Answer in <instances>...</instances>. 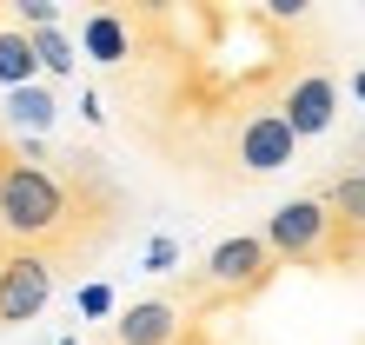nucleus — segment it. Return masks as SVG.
Wrapping results in <instances>:
<instances>
[{"instance_id":"nucleus-1","label":"nucleus","mask_w":365,"mask_h":345,"mask_svg":"<svg viewBox=\"0 0 365 345\" xmlns=\"http://www.w3.org/2000/svg\"><path fill=\"white\" fill-rule=\"evenodd\" d=\"M120 226V186L100 153H53L47 140H0V252H93Z\"/></svg>"},{"instance_id":"nucleus-2","label":"nucleus","mask_w":365,"mask_h":345,"mask_svg":"<svg viewBox=\"0 0 365 345\" xmlns=\"http://www.w3.org/2000/svg\"><path fill=\"white\" fill-rule=\"evenodd\" d=\"M292 160H299V140L286 133V120H279L272 106H252V113L220 140V166H226V180H232V186H246V180H272V172H286Z\"/></svg>"},{"instance_id":"nucleus-3","label":"nucleus","mask_w":365,"mask_h":345,"mask_svg":"<svg viewBox=\"0 0 365 345\" xmlns=\"http://www.w3.org/2000/svg\"><path fill=\"white\" fill-rule=\"evenodd\" d=\"M259 246L279 259V266H326V252H332V212L319 206L312 192H299V200L266 212Z\"/></svg>"},{"instance_id":"nucleus-4","label":"nucleus","mask_w":365,"mask_h":345,"mask_svg":"<svg viewBox=\"0 0 365 345\" xmlns=\"http://www.w3.org/2000/svg\"><path fill=\"white\" fill-rule=\"evenodd\" d=\"M272 272H279V259L259 246V232H232V240H220L206 252L200 286L220 292V306H246V299H259L272 286Z\"/></svg>"},{"instance_id":"nucleus-5","label":"nucleus","mask_w":365,"mask_h":345,"mask_svg":"<svg viewBox=\"0 0 365 345\" xmlns=\"http://www.w3.org/2000/svg\"><path fill=\"white\" fill-rule=\"evenodd\" d=\"M272 113L286 120L292 140H319V133L339 120V80H332L326 67H306L299 80H286V93H279Z\"/></svg>"},{"instance_id":"nucleus-6","label":"nucleus","mask_w":365,"mask_h":345,"mask_svg":"<svg viewBox=\"0 0 365 345\" xmlns=\"http://www.w3.org/2000/svg\"><path fill=\"white\" fill-rule=\"evenodd\" d=\"M80 53L106 73H126L140 53V34H133V7H87L80 14Z\"/></svg>"},{"instance_id":"nucleus-7","label":"nucleus","mask_w":365,"mask_h":345,"mask_svg":"<svg viewBox=\"0 0 365 345\" xmlns=\"http://www.w3.org/2000/svg\"><path fill=\"white\" fill-rule=\"evenodd\" d=\"M47 299H53V266H47V259L14 252L7 266H0V332L40 319V312H47Z\"/></svg>"},{"instance_id":"nucleus-8","label":"nucleus","mask_w":365,"mask_h":345,"mask_svg":"<svg viewBox=\"0 0 365 345\" xmlns=\"http://www.w3.org/2000/svg\"><path fill=\"white\" fill-rule=\"evenodd\" d=\"M186 339V312L173 299H140L113 319V345H180Z\"/></svg>"},{"instance_id":"nucleus-9","label":"nucleus","mask_w":365,"mask_h":345,"mask_svg":"<svg viewBox=\"0 0 365 345\" xmlns=\"http://www.w3.org/2000/svg\"><path fill=\"white\" fill-rule=\"evenodd\" d=\"M34 73H40V60H34V47H27V34L7 27V7H0V86L20 93V86H34Z\"/></svg>"},{"instance_id":"nucleus-10","label":"nucleus","mask_w":365,"mask_h":345,"mask_svg":"<svg viewBox=\"0 0 365 345\" xmlns=\"http://www.w3.org/2000/svg\"><path fill=\"white\" fill-rule=\"evenodd\" d=\"M7 120L20 126V140H40L60 120V100L47 93V86H20V93H7Z\"/></svg>"},{"instance_id":"nucleus-11","label":"nucleus","mask_w":365,"mask_h":345,"mask_svg":"<svg viewBox=\"0 0 365 345\" xmlns=\"http://www.w3.org/2000/svg\"><path fill=\"white\" fill-rule=\"evenodd\" d=\"M27 47H34V60H40V73H60V80H67V73L80 67L67 27H40V34H27Z\"/></svg>"},{"instance_id":"nucleus-12","label":"nucleus","mask_w":365,"mask_h":345,"mask_svg":"<svg viewBox=\"0 0 365 345\" xmlns=\"http://www.w3.org/2000/svg\"><path fill=\"white\" fill-rule=\"evenodd\" d=\"M173 259H180L173 240H153V246H146V272H173Z\"/></svg>"},{"instance_id":"nucleus-13","label":"nucleus","mask_w":365,"mask_h":345,"mask_svg":"<svg viewBox=\"0 0 365 345\" xmlns=\"http://www.w3.org/2000/svg\"><path fill=\"white\" fill-rule=\"evenodd\" d=\"M80 312H113V286H87V292H80Z\"/></svg>"},{"instance_id":"nucleus-14","label":"nucleus","mask_w":365,"mask_h":345,"mask_svg":"<svg viewBox=\"0 0 365 345\" xmlns=\"http://www.w3.org/2000/svg\"><path fill=\"white\" fill-rule=\"evenodd\" d=\"M352 93H359V100H365V67H359V73H352Z\"/></svg>"},{"instance_id":"nucleus-15","label":"nucleus","mask_w":365,"mask_h":345,"mask_svg":"<svg viewBox=\"0 0 365 345\" xmlns=\"http://www.w3.org/2000/svg\"><path fill=\"white\" fill-rule=\"evenodd\" d=\"M352 172H359V180H365V140H359V166H352Z\"/></svg>"},{"instance_id":"nucleus-16","label":"nucleus","mask_w":365,"mask_h":345,"mask_svg":"<svg viewBox=\"0 0 365 345\" xmlns=\"http://www.w3.org/2000/svg\"><path fill=\"white\" fill-rule=\"evenodd\" d=\"M60 345H73V339H60Z\"/></svg>"}]
</instances>
